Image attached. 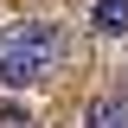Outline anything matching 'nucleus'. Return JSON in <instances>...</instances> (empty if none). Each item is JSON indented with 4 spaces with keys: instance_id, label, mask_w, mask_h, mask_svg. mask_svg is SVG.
I'll use <instances>...</instances> for the list:
<instances>
[{
    "instance_id": "nucleus-4",
    "label": "nucleus",
    "mask_w": 128,
    "mask_h": 128,
    "mask_svg": "<svg viewBox=\"0 0 128 128\" xmlns=\"http://www.w3.org/2000/svg\"><path fill=\"white\" fill-rule=\"evenodd\" d=\"M0 128H32V115L19 109V102H0Z\"/></svg>"
},
{
    "instance_id": "nucleus-1",
    "label": "nucleus",
    "mask_w": 128,
    "mask_h": 128,
    "mask_svg": "<svg viewBox=\"0 0 128 128\" xmlns=\"http://www.w3.org/2000/svg\"><path fill=\"white\" fill-rule=\"evenodd\" d=\"M64 51V32L51 19H26V26L6 32V51H0V83L6 90H32V83L51 77V64Z\"/></svg>"
},
{
    "instance_id": "nucleus-2",
    "label": "nucleus",
    "mask_w": 128,
    "mask_h": 128,
    "mask_svg": "<svg viewBox=\"0 0 128 128\" xmlns=\"http://www.w3.org/2000/svg\"><path fill=\"white\" fill-rule=\"evenodd\" d=\"M90 26L102 32V38H122L128 32V0H96L90 6Z\"/></svg>"
},
{
    "instance_id": "nucleus-3",
    "label": "nucleus",
    "mask_w": 128,
    "mask_h": 128,
    "mask_svg": "<svg viewBox=\"0 0 128 128\" xmlns=\"http://www.w3.org/2000/svg\"><path fill=\"white\" fill-rule=\"evenodd\" d=\"M83 128H128V109L115 96H96L90 109H83Z\"/></svg>"
}]
</instances>
